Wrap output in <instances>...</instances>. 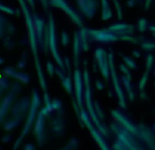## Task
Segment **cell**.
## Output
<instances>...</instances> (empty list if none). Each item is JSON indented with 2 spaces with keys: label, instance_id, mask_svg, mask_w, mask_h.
Here are the masks:
<instances>
[{
  "label": "cell",
  "instance_id": "obj_1",
  "mask_svg": "<svg viewBox=\"0 0 155 150\" xmlns=\"http://www.w3.org/2000/svg\"><path fill=\"white\" fill-rule=\"evenodd\" d=\"M18 2L21 7V10L24 14L25 24L28 32V40L29 44L30 46L31 51L32 53V55L33 56L34 64L38 78V81L41 86V89L44 92L47 91V83L45 81V78L44 77V72L42 70V68L41 66L39 56L38 53V41L37 38V35L35 32L34 22L33 17L30 15V11L28 10L27 2L25 0H18Z\"/></svg>",
  "mask_w": 155,
  "mask_h": 150
},
{
  "label": "cell",
  "instance_id": "obj_2",
  "mask_svg": "<svg viewBox=\"0 0 155 150\" xmlns=\"http://www.w3.org/2000/svg\"><path fill=\"white\" fill-rule=\"evenodd\" d=\"M41 104V100L38 92L36 90H32L30 97V106L25 118V122L20 134L15 140L12 150H18L23 142L24 139L32 129L36 117L39 112Z\"/></svg>",
  "mask_w": 155,
  "mask_h": 150
},
{
  "label": "cell",
  "instance_id": "obj_3",
  "mask_svg": "<svg viewBox=\"0 0 155 150\" xmlns=\"http://www.w3.org/2000/svg\"><path fill=\"white\" fill-rule=\"evenodd\" d=\"M48 49L57 64L59 68L62 70H64L65 67L64 64V61L62 60L57 46L56 35L55 30V24L53 16L51 13L48 15Z\"/></svg>",
  "mask_w": 155,
  "mask_h": 150
},
{
  "label": "cell",
  "instance_id": "obj_4",
  "mask_svg": "<svg viewBox=\"0 0 155 150\" xmlns=\"http://www.w3.org/2000/svg\"><path fill=\"white\" fill-rule=\"evenodd\" d=\"M21 87L18 84H14L10 88L8 92L0 99V128L8 114L10 108L15 101V97L20 92Z\"/></svg>",
  "mask_w": 155,
  "mask_h": 150
},
{
  "label": "cell",
  "instance_id": "obj_5",
  "mask_svg": "<svg viewBox=\"0 0 155 150\" xmlns=\"http://www.w3.org/2000/svg\"><path fill=\"white\" fill-rule=\"evenodd\" d=\"M30 106V98L28 97H21L13 103L8 114H9V117L22 121L25 119Z\"/></svg>",
  "mask_w": 155,
  "mask_h": 150
},
{
  "label": "cell",
  "instance_id": "obj_6",
  "mask_svg": "<svg viewBox=\"0 0 155 150\" xmlns=\"http://www.w3.org/2000/svg\"><path fill=\"white\" fill-rule=\"evenodd\" d=\"M48 4L53 7L62 10L76 26L80 28L83 27L81 16L65 0H48Z\"/></svg>",
  "mask_w": 155,
  "mask_h": 150
},
{
  "label": "cell",
  "instance_id": "obj_7",
  "mask_svg": "<svg viewBox=\"0 0 155 150\" xmlns=\"http://www.w3.org/2000/svg\"><path fill=\"white\" fill-rule=\"evenodd\" d=\"M32 130L38 145L41 147L44 145L47 141L45 117L42 115L39 112L37 114Z\"/></svg>",
  "mask_w": 155,
  "mask_h": 150
},
{
  "label": "cell",
  "instance_id": "obj_8",
  "mask_svg": "<svg viewBox=\"0 0 155 150\" xmlns=\"http://www.w3.org/2000/svg\"><path fill=\"white\" fill-rule=\"evenodd\" d=\"M81 13L87 19H92L99 5V0H74Z\"/></svg>",
  "mask_w": 155,
  "mask_h": 150
},
{
  "label": "cell",
  "instance_id": "obj_9",
  "mask_svg": "<svg viewBox=\"0 0 155 150\" xmlns=\"http://www.w3.org/2000/svg\"><path fill=\"white\" fill-rule=\"evenodd\" d=\"M87 32L88 38L99 43H110L119 39V36L109 32L107 29H87Z\"/></svg>",
  "mask_w": 155,
  "mask_h": 150
},
{
  "label": "cell",
  "instance_id": "obj_10",
  "mask_svg": "<svg viewBox=\"0 0 155 150\" xmlns=\"http://www.w3.org/2000/svg\"><path fill=\"white\" fill-rule=\"evenodd\" d=\"M94 56L103 77L107 81L110 73V68L107 52L102 48H97L95 50Z\"/></svg>",
  "mask_w": 155,
  "mask_h": 150
},
{
  "label": "cell",
  "instance_id": "obj_11",
  "mask_svg": "<svg viewBox=\"0 0 155 150\" xmlns=\"http://www.w3.org/2000/svg\"><path fill=\"white\" fill-rule=\"evenodd\" d=\"M107 29L118 36V35L121 36L129 35L133 32L134 26L132 24L119 22L108 26Z\"/></svg>",
  "mask_w": 155,
  "mask_h": 150
},
{
  "label": "cell",
  "instance_id": "obj_12",
  "mask_svg": "<svg viewBox=\"0 0 155 150\" xmlns=\"http://www.w3.org/2000/svg\"><path fill=\"white\" fill-rule=\"evenodd\" d=\"M108 63H109V68H110V72L111 73L112 80L113 81V84L115 87L116 92L118 95V97L120 98V101H124L123 99V94L122 92V89L120 87V85L119 84L117 77L116 75V72L115 70V67H114V58H113V55L110 53L108 54Z\"/></svg>",
  "mask_w": 155,
  "mask_h": 150
},
{
  "label": "cell",
  "instance_id": "obj_13",
  "mask_svg": "<svg viewBox=\"0 0 155 150\" xmlns=\"http://www.w3.org/2000/svg\"><path fill=\"white\" fill-rule=\"evenodd\" d=\"M3 72L7 76L13 78L23 84H28L30 82V77L28 75L17 72L12 67H5L3 69Z\"/></svg>",
  "mask_w": 155,
  "mask_h": 150
},
{
  "label": "cell",
  "instance_id": "obj_14",
  "mask_svg": "<svg viewBox=\"0 0 155 150\" xmlns=\"http://www.w3.org/2000/svg\"><path fill=\"white\" fill-rule=\"evenodd\" d=\"M81 49L79 32L75 31L73 35V53L74 65L76 68H78L79 63V56L80 51Z\"/></svg>",
  "mask_w": 155,
  "mask_h": 150
},
{
  "label": "cell",
  "instance_id": "obj_15",
  "mask_svg": "<svg viewBox=\"0 0 155 150\" xmlns=\"http://www.w3.org/2000/svg\"><path fill=\"white\" fill-rule=\"evenodd\" d=\"M35 32L37 35L38 43L42 46L43 44V36L44 32V22L38 16L35 15L33 17Z\"/></svg>",
  "mask_w": 155,
  "mask_h": 150
},
{
  "label": "cell",
  "instance_id": "obj_16",
  "mask_svg": "<svg viewBox=\"0 0 155 150\" xmlns=\"http://www.w3.org/2000/svg\"><path fill=\"white\" fill-rule=\"evenodd\" d=\"M21 122L22 121L19 119L11 117H8L5 118L1 126L4 131L6 132H10L17 128Z\"/></svg>",
  "mask_w": 155,
  "mask_h": 150
},
{
  "label": "cell",
  "instance_id": "obj_17",
  "mask_svg": "<svg viewBox=\"0 0 155 150\" xmlns=\"http://www.w3.org/2000/svg\"><path fill=\"white\" fill-rule=\"evenodd\" d=\"M74 88L76 95L78 101H81V94H82V78L80 70L76 68L74 73Z\"/></svg>",
  "mask_w": 155,
  "mask_h": 150
},
{
  "label": "cell",
  "instance_id": "obj_18",
  "mask_svg": "<svg viewBox=\"0 0 155 150\" xmlns=\"http://www.w3.org/2000/svg\"><path fill=\"white\" fill-rule=\"evenodd\" d=\"M101 6V19L103 21L110 19L113 16L112 10L108 0H100Z\"/></svg>",
  "mask_w": 155,
  "mask_h": 150
},
{
  "label": "cell",
  "instance_id": "obj_19",
  "mask_svg": "<svg viewBox=\"0 0 155 150\" xmlns=\"http://www.w3.org/2000/svg\"><path fill=\"white\" fill-rule=\"evenodd\" d=\"M79 32V37L81 49L84 51L87 52L89 50V44H88V35L87 32V29L85 27H81Z\"/></svg>",
  "mask_w": 155,
  "mask_h": 150
},
{
  "label": "cell",
  "instance_id": "obj_20",
  "mask_svg": "<svg viewBox=\"0 0 155 150\" xmlns=\"http://www.w3.org/2000/svg\"><path fill=\"white\" fill-rule=\"evenodd\" d=\"M62 84L63 87H64L65 90L69 94H71L72 86H71V79L69 77H65L64 79L62 80Z\"/></svg>",
  "mask_w": 155,
  "mask_h": 150
},
{
  "label": "cell",
  "instance_id": "obj_21",
  "mask_svg": "<svg viewBox=\"0 0 155 150\" xmlns=\"http://www.w3.org/2000/svg\"><path fill=\"white\" fill-rule=\"evenodd\" d=\"M148 27L147 21L144 18H141L139 19L137 22V29L139 32H143L145 31Z\"/></svg>",
  "mask_w": 155,
  "mask_h": 150
},
{
  "label": "cell",
  "instance_id": "obj_22",
  "mask_svg": "<svg viewBox=\"0 0 155 150\" xmlns=\"http://www.w3.org/2000/svg\"><path fill=\"white\" fill-rule=\"evenodd\" d=\"M112 1L114 4V7L116 10L117 18H118V19L121 20L123 17V14H122V10L121 8L120 4L119 3L118 0H112Z\"/></svg>",
  "mask_w": 155,
  "mask_h": 150
},
{
  "label": "cell",
  "instance_id": "obj_23",
  "mask_svg": "<svg viewBox=\"0 0 155 150\" xmlns=\"http://www.w3.org/2000/svg\"><path fill=\"white\" fill-rule=\"evenodd\" d=\"M46 69H47V71L48 74L50 76L52 77L54 73H55V68L53 66V64H52L51 62L50 61H47V64H46Z\"/></svg>",
  "mask_w": 155,
  "mask_h": 150
},
{
  "label": "cell",
  "instance_id": "obj_24",
  "mask_svg": "<svg viewBox=\"0 0 155 150\" xmlns=\"http://www.w3.org/2000/svg\"><path fill=\"white\" fill-rule=\"evenodd\" d=\"M61 43L63 46L66 47L69 43V36L65 31H63L61 34Z\"/></svg>",
  "mask_w": 155,
  "mask_h": 150
},
{
  "label": "cell",
  "instance_id": "obj_25",
  "mask_svg": "<svg viewBox=\"0 0 155 150\" xmlns=\"http://www.w3.org/2000/svg\"><path fill=\"white\" fill-rule=\"evenodd\" d=\"M148 71H146L142 75L140 80V82H139V88L140 89H143L146 84V83H147V79H148Z\"/></svg>",
  "mask_w": 155,
  "mask_h": 150
},
{
  "label": "cell",
  "instance_id": "obj_26",
  "mask_svg": "<svg viewBox=\"0 0 155 150\" xmlns=\"http://www.w3.org/2000/svg\"><path fill=\"white\" fill-rule=\"evenodd\" d=\"M153 55L152 54H148L147 60H146V68H147V71H149L150 69H151L153 63Z\"/></svg>",
  "mask_w": 155,
  "mask_h": 150
},
{
  "label": "cell",
  "instance_id": "obj_27",
  "mask_svg": "<svg viewBox=\"0 0 155 150\" xmlns=\"http://www.w3.org/2000/svg\"><path fill=\"white\" fill-rule=\"evenodd\" d=\"M123 60L125 61V63L127 64V65L130 67V68H135L136 67V64L134 62L133 60H131L130 58L125 56H123Z\"/></svg>",
  "mask_w": 155,
  "mask_h": 150
},
{
  "label": "cell",
  "instance_id": "obj_28",
  "mask_svg": "<svg viewBox=\"0 0 155 150\" xmlns=\"http://www.w3.org/2000/svg\"><path fill=\"white\" fill-rule=\"evenodd\" d=\"M51 107L53 110H56V111H58L61 109V102L56 99H54L53 100H51Z\"/></svg>",
  "mask_w": 155,
  "mask_h": 150
},
{
  "label": "cell",
  "instance_id": "obj_29",
  "mask_svg": "<svg viewBox=\"0 0 155 150\" xmlns=\"http://www.w3.org/2000/svg\"><path fill=\"white\" fill-rule=\"evenodd\" d=\"M0 10L2 12H5L8 14H10V15H13L15 13V11L12 9L8 7L7 6L1 4H0Z\"/></svg>",
  "mask_w": 155,
  "mask_h": 150
},
{
  "label": "cell",
  "instance_id": "obj_30",
  "mask_svg": "<svg viewBox=\"0 0 155 150\" xmlns=\"http://www.w3.org/2000/svg\"><path fill=\"white\" fill-rule=\"evenodd\" d=\"M142 47L145 50H152L155 49L154 43H143L142 44Z\"/></svg>",
  "mask_w": 155,
  "mask_h": 150
},
{
  "label": "cell",
  "instance_id": "obj_31",
  "mask_svg": "<svg viewBox=\"0 0 155 150\" xmlns=\"http://www.w3.org/2000/svg\"><path fill=\"white\" fill-rule=\"evenodd\" d=\"M12 139V136L10 134H5L3 135L1 138V140L4 143H8Z\"/></svg>",
  "mask_w": 155,
  "mask_h": 150
},
{
  "label": "cell",
  "instance_id": "obj_32",
  "mask_svg": "<svg viewBox=\"0 0 155 150\" xmlns=\"http://www.w3.org/2000/svg\"><path fill=\"white\" fill-rule=\"evenodd\" d=\"M120 70H121L123 72H124V73H125V74L127 75V78L130 80L129 77H130V72H129V71L128 70L127 68L124 64H120Z\"/></svg>",
  "mask_w": 155,
  "mask_h": 150
},
{
  "label": "cell",
  "instance_id": "obj_33",
  "mask_svg": "<svg viewBox=\"0 0 155 150\" xmlns=\"http://www.w3.org/2000/svg\"><path fill=\"white\" fill-rule=\"evenodd\" d=\"M23 150H35V147L33 144L28 143L24 145L23 147Z\"/></svg>",
  "mask_w": 155,
  "mask_h": 150
},
{
  "label": "cell",
  "instance_id": "obj_34",
  "mask_svg": "<svg viewBox=\"0 0 155 150\" xmlns=\"http://www.w3.org/2000/svg\"><path fill=\"white\" fill-rule=\"evenodd\" d=\"M25 63H26L25 60H21L20 61L18 62V63L17 64V67L19 69H22V68L25 67Z\"/></svg>",
  "mask_w": 155,
  "mask_h": 150
},
{
  "label": "cell",
  "instance_id": "obj_35",
  "mask_svg": "<svg viewBox=\"0 0 155 150\" xmlns=\"http://www.w3.org/2000/svg\"><path fill=\"white\" fill-rule=\"evenodd\" d=\"M153 0H145V10H147L149 9V7H150L151 4V2Z\"/></svg>",
  "mask_w": 155,
  "mask_h": 150
},
{
  "label": "cell",
  "instance_id": "obj_36",
  "mask_svg": "<svg viewBox=\"0 0 155 150\" xmlns=\"http://www.w3.org/2000/svg\"><path fill=\"white\" fill-rule=\"evenodd\" d=\"M43 7L46 9L48 5V0H41Z\"/></svg>",
  "mask_w": 155,
  "mask_h": 150
},
{
  "label": "cell",
  "instance_id": "obj_37",
  "mask_svg": "<svg viewBox=\"0 0 155 150\" xmlns=\"http://www.w3.org/2000/svg\"><path fill=\"white\" fill-rule=\"evenodd\" d=\"M96 86L98 89H102L103 88V84L99 81H96Z\"/></svg>",
  "mask_w": 155,
  "mask_h": 150
},
{
  "label": "cell",
  "instance_id": "obj_38",
  "mask_svg": "<svg viewBox=\"0 0 155 150\" xmlns=\"http://www.w3.org/2000/svg\"><path fill=\"white\" fill-rule=\"evenodd\" d=\"M148 29L152 32L153 36H155V26H150L148 27Z\"/></svg>",
  "mask_w": 155,
  "mask_h": 150
},
{
  "label": "cell",
  "instance_id": "obj_39",
  "mask_svg": "<svg viewBox=\"0 0 155 150\" xmlns=\"http://www.w3.org/2000/svg\"><path fill=\"white\" fill-rule=\"evenodd\" d=\"M133 56H134V57H136V58H139L140 56V52H139V51H137V50H134V51H133Z\"/></svg>",
  "mask_w": 155,
  "mask_h": 150
},
{
  "label": "cell",
  "instance_id": "obj_40",
  "mask_svg": "<svg viewBox=\"0 0 155 150\" xmlns=\"http://www.w3.org/2000/svg\"><path fill=\"white\" fill-rule=\"evenodd\" d=\"M27 2H28V4H30V7L33 9L35 8V2L33 0H27Z\"/></svg>",
  "mask_w": 155,
  "mask_h": 150
},
{
  "label": "cell",
  "instance_id": "obj_41",
  "mask_svg": "<svg viewBox=\"0 0 155 150\" xmlns=\"http://www.w3.org/2000/svg\"><path fill=\"white\" fill-rule=\"evenodd\" d=\"M4 63V60L2 58H0V64H2Z\"/></svg>",
  "mask_w": 155,
  "mask_h": 150
},
{
  "label": "cell",
  "instance_id": "obj_42",
  "mask_svg": "<svg viewBox=\"0 0 155 150\" xmlns=\"http://www.w3.org/2000/svg\"><path fill=\"white\" fill-rule=\"evenodd\" d=\"M0 150H1V148H0Z\"/></svg>",
  "mask_w": 155,
  "mask_h": 150
},
{
  "label": "cell",
  "instance_id": "obj_43",
  "mask_svg": "<svg viewBox=\"0 0 155 150\" xmlns=\"http://www.w3.org/2000/svg\"><path fill=\"white\" fill-rule=\"evenodd\" d=\"M0 99H1V98H0Z\"/></svg>",
  "mask_w": 155,
  "mask_h": 150
}]
</instances>
